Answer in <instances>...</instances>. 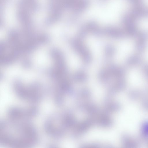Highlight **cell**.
<instances>
[{
	"instance_id": "277c9868",
	"label": "cell",
	"mask_w": 148,
	"mask_h": 148,
	"mask_svg": "<svg viewBox=\"0 0 148 148\" xmlns=\"http://www.w3.org/2000/svg\"><path fill=\"white\" fill-rule=\"evenodd\" d=\"M73 76L76 80L79 81L84 80L86 78V74L82 72H79L76 73Z\"/></svg>"
},
{
	"instance_id": "3957f363",
	"label": "cell",
	"mask_w": 148,
	"mask_h": 148,
	"mask_svg": "<svg viewBox=\"0 0 148 148\" xmlns=\"http://www.w3.org/2000/svg\"><path fill=\"white\" fill-rule=\"evenodd\" d=\"M141 61L140 57L138 55H132L129 57L126 60L127 64L130 66H133L140 63Z\"/></svg>"
},
{
	"instance_id": "5b68a950",
	"label": "cell",
	"mask_w": 148,
	"mask_h": 148,
	"mask_svg": "<svg viewBox=\"0 0 148 148\" xmlns=\"http://www.w3.org/2000/svg\"><path fill=\"white\" fill-rule=\"evenodd\" d=\"M106 52V54L108 56L112 55L114 53V49L112 47H107Z\"/></svg>"
},
{
	"instance_id": "6da1fadb",
	"label": "cell",
	"mask_w": 148,
	"mask_h": 148,
	"mask_svg": "<svg viewBox=\"0 0 148 148\" xmlns=\"http://www.w3.org/2000/svg\"><path fill=\"white\" fill-rule=\"evenodd\" d=\"M71 43L72 47L85 63H88L91 61V57L90 52L81 40L73 39Z\"/></svg>"
},
{
	"instance_id": "7a4b0ae2",
	"label": "cell",
	"mask_w": 148,
	"mask_h": 148,
	"mask_svg": "<svg viewBox=\"0 0 148 148\" xmlns=\"http://www.w3.org/2000/svg\"><path fill=\"white\" fill-rule=\"evenodd\" d=\"M147 40V36L146 34L143 32L139 34L137 41L136 47L137 49L140 52L144 51L146 48Z\"/></svg>"
},
{
	"instance_id": "8992f818",
	"label": "cell",
	"mask_w": 148,
	"mask_h": 148,
	"mask_svg": "<svg viewBox=\"0 0 148 148\" xmlns=\"http://www.w3.org/2000/svg\"><path fill=\"white\" fill-rule=\"evenodd\" d=\"M144 71L146 76L148 77V64L144 66Z\"/></svg>"
}]
</instances>
